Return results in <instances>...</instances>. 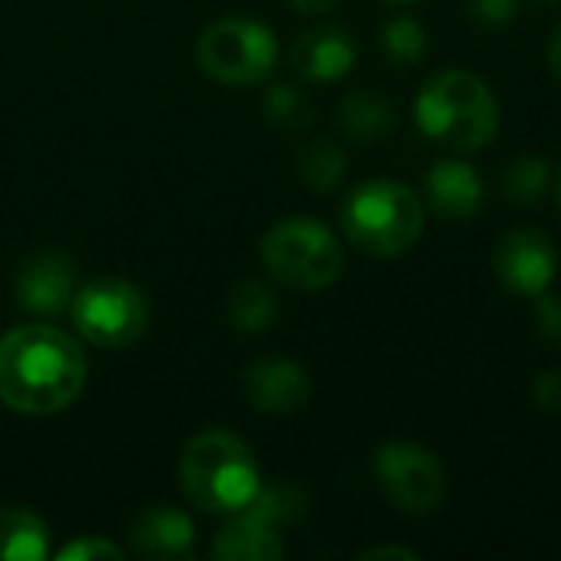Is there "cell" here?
Instances as JSON below:
<instances>
[{
	"instance_id": "5bb4252c",
	"label": "cell",
	"mask_w": 561,
	"mask_h": 561,
	"mask_svg": "<svg viewBox=\"0 0 561 561\" xmlns=\"http://www.w3.org/2000/svg\"><path fill=\"white\" fill-rule=\"evenodd\" d=\"M358 46L342 26L306 30L293 43V69L309 82H339L355 69Z\"/></svg>"
},
{
	"instance_id": "484cf974",
	"label": "cell",
	"mask_w": 561,
	"mask_h": 561,
	"mask_svg": "<svg viewBox=\"0 0 561 561\" xmlns=\"http://www.w3.org/2000/svg\"><path fill=\"white\" fill-rule=\"evenodd\" d=\"M533 401L549 411V414H559L561 411V371H542L536 375L533 381Z\"/></svg>"
},
{
	"instance_id": "52a82bcc",
	"label": "cell",
	"mask_w": 561,
	"mask_h": 561,
	"mask_svg": "<svg viewBox=\"0 0 561 561\" xmlns=\"http://www.w3.org/2000/svg\"><path fill=\"white\" fill-rule=\"evenodd\" d=\"M76 332L99 348H125L148 329V299L138 286L118 276H102L76 289L69 306Z\"/></svg>"
},
{
	"instance_id": "e0dca14e",
	"label": "cell",
	"mask_w": 561,
	"mask_h": 561,
	"mask_svg": "<svg viewBox=\"0 0 561 561\" xmlns=\"http://www.w3.org/2000/svg\"><path fill=\"white\" fill-rule=\"evenodd\" d=\"M46 556V523L26 506H0V561H43Z\"/></svg>"
},
{
	"instance_id": "44dd1931",
	"label": "cell",
	"mask_w": 561,
	"mask_h": 561,
	"mask_svg": "<svg viewBox=\"0 0 561 561\" xmlns=\"http://www.w3.org/2000/svg\"><path fill=\"white\" fill-rule=\"evenodd\" d=\"M381 46L394 66H414L427 53V33L414 16H394L381 30Z\"/></svg>"
},
{
	"instance_id": "6da1fadb",
	"label": "cell",
	"mask_w": 561,
	"mask_h": 561,
	"mask_svg": "<svg viewBox=\"0 0 561 561\" xmlns=\"http://www.w3.org/2000/svg\"><path fill=\"white\" fill-rule=\"evenodd\" d=\"M85 375L82 345L49 322L13 325L0 335V404L16 414L49 417L66 411L82 394Z\"/></svg>"
},
{
	"instance_id": "7402d4cb",
	"label": "cell",
	"mask_w": 561,
	"mask_h": 561,
	"mask_svg": "<svg viewBox=\"0 0 561 561\" xmlns=\"http://www.w3.org/2000/svg\"><path fill=\"white\" fill-rule=\"evenodd\" d=\"M263 112L279 128H299L309 122V105L293 85H273L263 99Z\"/></svg>"
},
{
	"instance_id": "f1b7e54d",
	"label": "cell",
	"mask_w": 561,
	"mask_h": 561,
	"mask_svg": "<svg viewBox=\"0 0 561 561\" xmlns=\"http://www.w3.org/2000/svg\"><path fill=\"white\" fill-rule=\"evenodd\" d=\"M549 66H552V72L561 79V23L556 26L552 39H549Z\"/></svg>"
},
{
	"instance_id": "5b68a950",
	"label": "cell",
	"mask_w": 561,
	"mask_h": 561,
	"mask_svg": "<svg viewBox=\"0 0 561 561\" xmlns=\"http://www.w3.org/2000/svg\"><path fill=\"white\" fill-rule=\"evenodd\" d=\"M260 260L276 283L299 293H319L345 270L339 237L316 217H286L273 224L260 243Z\"/></svg>"
},
{
	"instance_id": "30bf717a",
	"label": "cell",
	"mask_w": 561,
	"mask_h": 561,
	"mask_svg": "<svg viewBox=\"0 0 561 561\" xmlns=\"http://www.w3.org/2000/svg\"><path fill=\"white\" fill-rule=\"evenodd\" d=\"M486 204V187L477 168L463 158H444L424 174V207L440 220L467 224Z\"/></svg>"
},
{
	"instance_id": "ba28073f",
	"label": "cell",
	"mask_w": 561,
	"mask_h": 561,
	"mask_svg": "<svg viewBox=\"0 0 561 561\" xmlns=\"http://www.w3.org/2000/svg\"><path fill=\"white\" fill-rule=\"evenodd\" d=\"M375 480L404 516H431L447 500V470L421 444L388 440L375 450Z\"/></svg>"
},
{
	"instance_id": "cb8c5ba5",
	"label": "cell",
	"mask_w": 561,
	"mask_h": 561,
	"mask_svg": "<svg viewBox=\"0 0 561 561\" xmlns=\"http://www.w3.org/2000/svg\"><path fill=\"white\" fill-rule=\"evenodd\" d=\"M533 312H536V329L546 342L561 345V296L552 289L533 299Z\"/></svg>"
},
{
	"instance_id": "7a4b0ae2",
	"label": "cell",
	"mask_w": 561,
	"mask_h": 561,
	"mask_svg": "<svg viewBox=\"0 0 561 561\" xmlns=\"http://www.w3.org/2000/svg\"><path fill=\"white\" fill-rule=\"evenodd\" d=\"M417 128L457 151L473 154L483 151L500 131V102L486 79L470 69H444L424 82L414 102Z\"/></svg>"
},
{
	"instance_id": "83f0119b",
	"label": "cell",
	"mask_w": 561,
	"mask_h": 561,
	"mask_svg": "<svg viewBox=\"0 0 561 561\" xmlns=\"http://www.w3.org/2000/svg\"><path fill=\"white\" fill-rule=\"evenodd\" d=\"M299 13H329L339 0H289Z\"/></svg>"
},
{
	"instance_id": "8992f818",
	"label": "cell",
	"mask_w": 561,
	"mask_h": 561,
	"mask_svg": "<svg viewBox=\"0 0 561 561\" xmlns=\"http://www.w3.org/2000/svg\"><path fill=\"white\" fill-rule=\"evenodd\" d=\"M279 59V43L273 30L250 16H224L210 23L197 39L201 69L224 85L263 82Z\"/></svg>"
},
{
	"instance_id": "ffe728a7",
	"label": "cell",
	"mask_w": 561,
	"mask_h": 561,
	"mask_svg": "<svg viewBox=\"0 0 561 561\" xmlns=\"http://www.w3.org/2000/svg\"><path fill=\"white\" fill-rule=\"evenodd\" d=\"M552 187V161L542 154H519L503 171V194L519 207L539 204Z\"/></svg>"
},
{
	"instance_id": "f546056e",
	"label": "cell",
	"mask_w": 561,
	"mask_h": 561,
	"mask_svg": "<svg viewBox=\"0 0 561 561\" xmlns=\"http://www.w3.org/2000/svg\"><path fill=\"white\" fill-rule=\"evenodd\" d=\"M539 3H546V7H556V3H561V0H539Z\"/></svg>"
},
{
	"instance_id": "ac0fdd59",
	"label": "cell",
	"mask_w": 561,
	"mask_h": 561,
	"mask_svg": "<svg viewBox=\"0 0 561 561\" xmlns=\"http://www.w3.org/2000/svg\"><path fill=\"white\" fill-rule=\"evenodd\" d=\"M279 316V299L270 286L256 279H243L227 296V322L243 335L266 332Z\"/></svg>"
},
{
	"instance_id": "9c48e42d",
	"label": "cell",
	"mask_w": 561,
	"mask_h": 561,
	"mask_svg": "<svg viewBox=\"0 0 561 561\" xmlns=\"http://www.w3.org/2000/svg\"><path fill=\"white\" fill-rule=\"evenodd\" d=\"M500 283L526 299H536L552 289L556 273H559V250L556 243L533 227H516L510 230L493 256Z\"/></svg>"
},
{
	"instance_id": "1f68e13d",
	"label": "cell",
	"mask_w": 561,
	"mask_h": 561,
	"mask_svg": "<svg viewBox=\"0 0 561 561\" xmlns=\"http://www.w3.org/2000/svg\"><path fill=\"white\" fill-rule=\"evenodd\" d=\"M391 3H408V0H391Z\"/></svg>"
},
{
	"instance_id": "4fadbf2b",
	"label": "cell",
	"mask_w": 561,
	"mask_h": 561,
	"mask_svg": "<svg viewBox=\"0 0 561 561\" xmlns=\"http://www.w3.org/2000/svg\"><path fill=\"white\" fill-rule=\"evenodd\" d=\"M131 552L151 561H181L194 556V523L178 506H148L128 526Z\"/></svg>"
},
{
	"instance_id": "7c38bea8",
	"label": "cell",
	"mask_w": 561,
	"mask_h": 561,
	"mask_svg": "<svg viewBox=\"0 0 561 561\" xmlns=\"http://www.w3.org/2000/svg\"><path fill=\"white\" fill-rule=\"evenodd\" d=\"M16 306L36 316L69 312L76 296V266L62 253H36L16 273Z\"/></svg>"
},
{
	"instance_id": "d6986e66",
	"label": "cell",
	"mask_w": 561,
	"mask_h": 561,
	"mask_svg": "<svg viewBox=\"0 0 561 561\" xmlns=\"http://www.w3.org/2000/svg\"><path fill=\"white\" fill-rule=\"evenodd\" d=\"M299 174H302V181H306L312 191L332 194V191L342 187V181H345V174H348V158H345V151H342L335 141L316 138V141H309V145L299 151Z\"/></svg>"
},
{
	"instance_id": "9a60e30c",
	"label": "cell",
	"mask_w": 561,
	"mask_h": 561,
	"mask_svg": "<svg viewBox=\"0 0 561 561\" xmlns=\"http://www.w3.org/2000/svg\"><path fill=\"white\" fill-rule=\"evenodd\" d=\"M230 523L214 539V559L220 561H279L286 556V546L279 539V523H273L263 510L253 503L240 510L237 516H227Z\"/></svg>"
},
{
	"instance_id": "4dcf8cb0",
	"label": "cell",
	"mask_w": 561,
	"mask_h": 561,
	"mask_svg": "<svg viewBox=\"0 0 561 561\" xmlns=\"http://www.w3.org/2000/svg\"><path fill=\"white\" fill-rule=\"evenodd\" d=\"M559 201H561V171H559Z\"/></svg>"
},
{
	"instance_id": "2e32d148",
	"label": "cell",
	"mask_w": 561,
	"mask_h": 561,
	"mask_svg": "<svg viewBox=\"0 0 561 561\" xmlns=\"http://www.w3.org/2000/svg\"><path fill=\"white\" fill-rule=\"evenodd\" d=\"M339 125L348 138L362 141V145H371L378 138H388L398 125V112L394 105L378 95V92H348L339 105Z\"/></svg>"
},
{
	"instance_id": "8fae6325",
	"label": "cell",
	"mask_w": 561,
	"mask_h": 561,
	"mask_svg": "<svg viewBox=\"0 0 561 561\" xmlns=\"http://www.w3.org/2000/svg\"><path fill=\"white\" fill-rule=\"evenodd\" d=\"M243 394L253 411L270 417H289L306 408L312 394V381L299 362L263 358L243 375Z\"/></svg>"
},
{
	"instance_id": "3957f363",
	"label": "cell",
	"mask_w": 561,
	"mask_h": 561,
	"mask_svg": "<svg viewBox=\"0 0 561 561\" xmlns=\"http://www.w3.org/2000/svg\"><path fill=\"white\" fill-rule=\"evenodd\" d=\"M184 496L214 516H237L263 490L253 450L230 431H201L178 460Z\"/></svg>"
},
{
	"instance_id": "277c9868",
	"label": "cell",
	"mask_w": 561,
	"mask_h": 561,
	"mask_svg": "<svg viewBox=\"0 0 561 561\" xmlns=\"http://www.w3.org/2000/svg\"><path fill=\"white\" fill-rule=\"evenodd\" d=\"M424 224V197L391 178L358 184L342 204V230L348 243L378 260L408 253L421 240Z\"/></svg>"
},
{
	"instance_id": "4316f807",
	"label": "cell",
	"mask_w": 561,
	"mask_h": 561,
	"mask_svg": "<svg viewBox=\"0 0 561 561\" xmlns=\"http://www.w3.org/2000/svg\"><path fill=\"white\" fill-rule=\"evenodd\" d=\"M362 561H421V552L408 549V546H371L365 552H358Z\"/></svg>"
},
{
	"instance_id": "603a6c76",
	"label": "cell",
	"mask_w": 561,
	"mask_h": 561,
	"mask_svg": "<svg viewBox=\"0 0 561 561\" xmlns=\"http://www.w3.org/2000/svg\"><path fill=\"white\" fill-rule=\"evenodd\" d=\"M59 561H102V559H125V549H118L115 542L102 539V536H82L69 546H62L56 552Z\"/></svg>"
},
{
	"instance_id": "d4e9b609",
	"label": "cell",
	"mask_w": 561,
	"mask_h": 561,
	"mask_svg": "<svg viewBox=\"0 0 561 561\" xmlns=\"http://www.w3.org/2000/svg\"><path fill=\"white\" fill-rule=\"evenodd\" d=\"M463 7L483 26H506L519 13V0H463Z\"/></svg>"
}]
</instances>
